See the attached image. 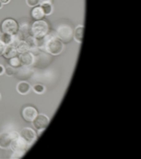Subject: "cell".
Here are the masks:
<instances>
[{
    "instance_id": "obj_4",
    "label": "cell",
    "mask_w": 141,
    "mask_h": 159,
    "mask_svg": "<svg viewBox=\"0 0 141 159\" xmlns=\"http://www.w3.org/2000/svg\"><path fill=\"white\" fill-rule=\"evenodd\" d=\"M57 34L59 39L64 42H69L73 38V30L68 25H61L57 29Z\"/></svg>"
},
{
    "instance_id": "obj_21",
    "label": "cell",
    "mask_w": 141,
    "mask_h": 159,
    "mask_svg": "<svg viewBox=\"0 0 141 159\" xmlns=\"http://www.w3.org/2000/svg\"><path fill=\"white\" fill-rule=\"evenodd\" d=\"M26 3L30 7H35L39 4V0H26Z\"/></svg>"
},
{
    "instance_id": "obj_26",
    "label": "cell",
    "mask_w": 141,
    "mask_h": 159,
    "mask_svg": "<svg viewBox=\"0 0 141 159\" xmlns=\"http://www.w3.org/2000/svg\"><path fill=\"white\" fill-rule=\"evenodd\" d=\"M4 73V67L2 65H0V75H2Z\"/></svg>"
},
{
    "instance_id": "obj_18",
    "label": "cell",
    "mask_w": 141,
    "mask_h": 159,
    "mask_svg": "<svg viewBox=\"0 0 141 159\" xmlns=\"http://www.w3.org/2000/svg\"><path fill=\"white\" fill-rule=\"evenodd\" d=\"M20 64H21V63H20L19 59L15 58H15H11V61H10V65H11V66H13L14 68L18 67Z\"/></svg>"
},
{
    "instance_id": "obj_10",
    "label": "cell",
    "mask_w": 141,
    "mask_h": 159,
    "mask_svg": "<svg viewBox=\"0 0 141 159\" xmlns=\"http://www.w3.org/2000/svg\"><path fill=\"white\" fill-rule=\"evenodd\" d=\"M19 61H20V63L23 64V65H31L33 63L34 61V57L33 55L31 53V52H24V53H21L20 54V57H19Z\"/></svg>"
},
{
    "instance_id": "obj_1",
    "label": "cell",
    "mask_w": 141,
    "mask_h": 159,
    "mask_svg": "<svg viewBox=\"0 0 141 159\" xmlns=\"http://www.w3.org/2000/svg\"><path fill=\"white\" fill-rule=\"evenodd\" d=\"M63 47H64L63 42L58 38H53V39L47 40L45 44L46 51L53 56H57L61 54V52L63 51Z\"/></svg>"
},
{
    "instance_id": "obj_22",
    "label": "cell",
    "mask_w": 141,
    "mask_h": 159,
    "mask_svg": "<svg viewBox=\"0 0 141 159\" xmlns=\"http://www.w3.org/2000/svg\"><path fill=\"white\" fill-rule=\"evenodd\" d=\"M5 47H6V45L3 42L0 41V55H3L4 50H5Z\"/></svg>"
},
{
    "instance_id": "obj_25",
    "label": "cell",
    "mask_w": 141,
    "mask_h": 159,
    "mask_svg": "<svg viewBox=\"0 0 141 159\" xmlns=\"http://www.w3.org/2000/svg\"><path fill=\"white\" fill-rule=\"evenodd\" d=\"M10 1L11 0H0V2H1L2 4H8Z\"/></svg>"
},
{
    "instance_id": "obj_27",
    "label": "cell",
    "mask_w": 141,
    "mask_h": 159,
    "mask_svg": "<svg viewBox=\"0 0 141 159\" xmlns=\"http://www.w3.org/2000/svg\"><path fill=\"white\" fill-rule=\"evenodd\" d=\"M2 5H3V4H2L1 2H0V9H1V8H2Z\"/></svg>"
},
{
    "instance_id": "obj_20",
    "label": "cell",
    "mask_w": 141,
    "mask_h": 159,
    "mask_svg": "<svg viewBox=\"0 0 141 159\" xmlns=\"http://www.w3.org/2000/svg\"><path fill=\"white\" fill-rule=\"evenodd\" d=\"M33 90H34V92H36L38 94H41L44 92V90H45V87L42 85V84H35L33 86Z\"/></svg>"
},
{
    "instance_id": "obj_16",
    "label": "cell",
    "mask_w": 141,
    "mask_h": 159,
    "mask_svg": "<svg viewBox=\"0 0 141 159\" xmlns=\"http://www.w3.org/2000/svg\"><path fill=\"white\" fill-rule=\"evenodd\" d=\"M0 41L3 42L5 45L13 44V42H14L13 35H10V34L3 33L2 35H0Z\"/></svg>"
},
{
    "instance_id": "obj_12",
    "label": "cell",
    "mask_w": 141,
    "mask_h": 159,
    "mask_svg": "<svg viewBox=\"0 0 141 159\" xmlns=\"http://www.w3.org/2000/svg\"><path fill=\"white\" fill-rule=\"evenodd\" d=\"M16 90L19 94H22V95L28 94L31 90V84L27 82H20L16 85Z\"/></svg>"
},
{
    "instance_id": "obj_24",
    "label": "cell",
    "mask_w": 141,
    "mask_h": 159,
    "mask_svg": "<svg viewBox=\"0 0 141 159\" xmlns=\"http://www.w3.org/2000/svg\"><path fill=\"white\" fill-rule=\"evenodd\" d=\"M11 136H13V139L19 137V133H17V132H15V131H14V132H11Z\"/></svg>"
},
{
    "instance_id": "obj_2",
    "label": "cell",
    "mask_w": 141,
    "mask_h": 159,
    "mask_svg": "<svg viewBox=\"0 0 141 159\" xmlns=\"http://www.w3.org/2000/svg\"><path fill=\"white\" fill-rule=\"evenodd\" d=\"M49 31L48 23L44 20H38L35 21L32 26V35L35 38H43L47 35V33Z\"/></svg>"
},
{
    "instance_id": "obj_13",
    "label": "cell",
    "mask_w": 141,
    "mask_h": 159,
    "mask_svg": "<svg viewBox=\"0 0 141 159\" xmlns=\"http://www.w3.org/2000/svg\"><path fill=\"white\" fill-rule=\"evenodd\" d=\"M83 35H84V26H78L75 31V35L74 38L75 39V41H77L78 43H82V40H83Z\"/></svg>"
},
{
    "instance_id": "obj_9",
    "label": "cell",
    "mask_w": 141,
    "mask_h": 159,
    "mask_svg": "<svg viewBox=\"0 0 141 159\" xmlns=\"http://www.w3.org/2000/svg\"><path fill=\"white\" fill-rule=\"evenodd\" d=\"M37 114V110L32 107H26L22 111V116L27 122H32Z\"/></svg>"
},
{
    "instance_id": "obj_23",
    "label": "cell",
    "mask_w": 141,
    "mask_h": 159,
    "mask_svg": "<svg viewBox=\"0 0 141 159\" xmlns=\"http://www.w3.org/2000/svg\"><path fill=\"white\" fill-rule=\"evenodd\" d=\"M39 3L42 4H51L52 3V0H39Z\"/></svg>"
},
{
    "instance_id": "obj_19",
    "label": "cell",
    "mask_w": 141,
    "mask_h": 159,
    "mask_svg": "<svg viewBox=\"0 0 141 159\" xmlns=\"http://www.w3.org/2000/svg\"><path fill=\"white\" fill-rule=\"evenodd\" d=\"M4 71H5L6 75H8V76H13L15 73V68L13 66H11V65H9L6 68H4Z\"/></svg>"
},
{
    "instance_id": "obj_3",
    "label": "cell",
    "mask_w": 141,
    "mask_h": 159,
    "mask_svg": "<svg viewBox=\"0 0 141 159\" xmlns=\"http://www.w3.org/2000/svg\"><path fill=\"white\" fill-rule=\"evenodd\" d=\"M2 31L3 33L10 34V35H13V36L15 35L18 31V25L16 23V21L11 18H8L4 20L2 23Z\"/></svg>"
},
{
    "instance_id": "obj_11",
    "label": "cell",
    "mask_w": 141,
    "mask_h": 159,
    "mask_svg": "<svg viewBox=\"0 0 141 159\" xmlns=\"http://www.w3.org/2000/svg\"><path fill=\"white\" fill-rule=\"evenodd\" d=\"M3 55H4V57H5L6 59L15 58V57L17 55V51H16V48L15 47V45H13V44L6 45Z\"/></svg>"
},
{
    "instance_id": "obj_15",
    "label": "cell",
    "mask_w": 141,
    "mask_h": 159,
    "mask_svg": "<svg viewBox=\"0 0 141 159\" xmlns=\"http://www.w3.org/2000/svg\"><path fill=\"white\" fill-rule=\"evenodd\" d=\"M32 17L35 18V19L41 20V19L44 17L45 14H44V12H43V10H42L41 7H36V8H34V9L32 10Z\"/></svg>"
},
{
    "instance_id": "obj_14",
    "label": "cell",
    "mask_w": 141,
    "mask_h": 159,
    "mask_svg": "<svg viewBox=\"0 0 141 159\" xmlns=\"http://www.w3.org/2000/svg\"><path fill=\"white\" fill-rule=\"evenodd\" d=\"M15 47L16 48L17 53H20V54L24 53V52H27L30 49L29 45H28V43L26 41H18Z\"/></svg>"
},
{
    "instance_id": "obj_8",
    "label": "cell",
    "mask_w": 141,
    "mask_h": 159,
    "mask_svg": "<svg viewBox=\"0 0 141 159\" xmlns=\"http://www.w3.org/2000/svg\"><path fill=\"white\" fill-rule=\"evenodd\" d=\"M11 141H13V136H11V132L0 133V148L1 149H9Z\"/></svg>"
},
{
    "instance_id": "obj_7",
    "label": "cell",
    "mask_w": 141,
    "mask_h": 159,
    "mask_svg": "<svg viewBox=\"0 0 141 159\" xmlns=\"http://www.w3.org/2000/svg\"><path fill=\"white\" fill-rule=\"evenodd\" d=\"M28 144L26 143V141L23 140L20 136L17 138H15L11 141V149L13 150L14 152H24L27 148H28Z\"/></svg>"
},
{
    "instance_id": "obj_28",
    "label": "cell",
    "mask_w": 141,
    "mask_h": 159,
    "mask_svg": "<svg viewBox=\"0 0 141 159\" xmlns=\"http://www.w3.org/2000/svg\"><path fill=\"white\" fill-rule=\"evenodd\" d=\"M0 99H1V94H0Z\"/></svg>"
},
{
    "instance_id": "obj_5",
    "label": "cell",
    "mask_w": 141,
    "mask_h": 159,
    "mask_svg": "<svg viewBox=\"0 0 141 159\" xmlns=\"http://www.w3.org/2000/svg\"><path fill=\"white\" fill-rule=\"evenodd\" d=\"M19 136L24 141H26V143L28 145H31L35 139H36V134H35V131L31 128H24L20 131Z\"/></svg>"
},
{
    "instance_id": "obj_6",
    "label": "cell",
    "mask_w": 141,
    "mask_h": 159,
    "mask_svg": "<svg viewBox=\"0 0 141 159\" xmlns=\"http://www.w3.org/2000/svg\"><path fill=\"white\" fill-rule=\"evenodd\" d=\"M50 123V119L44 114H37L32 121V124L35 129H45Z\"/></svg>"
},
{
    "instance_id": "obj_17",
    "label": "cell",
    "mask_w": 141,
    "mask_h": 159,
    "mask_svg": "<svg viewBox=\"0 0 141 159\" xmlns=\"http://www.w3.org/2000/svg\"><path fill=\"white\" fill-rule=\"evenodd\" d=\"M41 8L43 10V12L45 15H50L53 12V7L52 4H42Z\"/></svg>"
}]
</instances>
